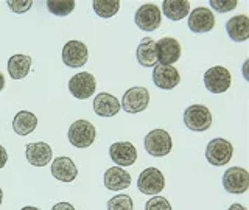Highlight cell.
<instances>
[{
	"label": "cell",
	"mask_w": 249,
	"mask_h": 210,
	"mask_svg": "<svg viewBox=\"0 0 249 210\" xmlns=\"http://www.w3.org/2000/svg\"><path fill=\"white\" fill-rule=\"evenodd\" d=\"M6 5L13 13L23 14V13H27L30 10L31 5H33V2H31V0H27V2H25V0H13V2H8Z\"/></svg>",
	"instance_id": "30"
},
{
	"label": "cell",
	"mask_w": 249,
	"mask_h": 210,
	"mask_svg": "<svg viewBox=\"0 0 249 210\" xmlns=\"http://www.w3.org/2000/svg\"><path fill=\"white\" fill-rule=\"evenodd\" d=\"M228 210H246V207L241 204H232Z\"/></svg>",
	"instance_id": "33"
},
{
	"label": "cell",
	"mask_w": 249,
	"mask_h": 210,
	"mask_svg": "<svg viewBox=\"0 0 249 210\" xmlns=\"http://www.w3.org/2000/svg\"><path fill=\"white\" fill-rule=\"evenodd\" d=\"M89 59V50L81 41H69L62 49V62L67 67H81Z\"/></svg>",
	"instance_id": "11"
},
{
	"label": "cell",
	"mask_w": 249,
	"mask_h": 210,
	"mask_svg": "<svg viewBox=\"0 0 249 210\" xmlns=\"http://www.w3.org/2000/svg\"><path fill=\"white\" fill-rule=\"evenodd\" d=\"M25 156H27V160L33 167H45L50 163L53 158V151L49 143L35 142V143H28L25 146Z\"/></svg>",
	"instance_id": "16"
},
{
	"label": "cell",
	"mask_w": 249,
	"mask_h": 210,
	"mask_svg": "<svg viewBox=\"0 0 249 210\" xmlns=\"http://www.w3.org/2000/svg\"><path fill=\"white\" fill-rule=\"evenodd\" d=\"M109 156L119 167H129L137 160V150L131 142H115L109 146Z\"/></svg>",
	"instance_id": "14"
},
{
	"label": "cell",
	"mask_w": 249,
	"mask_h": 210,
	"mask_svg": "<svg viewBox=\"0 0 249 210\" xmlns=\"http://www.w3.org/2000/svg\"><path fill=\"white\" fill-rule=\"evenodd\" d=\"M137 62L142 67L158 66V52H156V41L151 37H143L140 41L136 52Z\"/></svg>",
	"instance_id": "20"
},
{
	"label": "cell",
	"mask_w": 249,
	"mask_h": 210,
	"mask_svg": "<svg viewBox=\"0 0 249 210\" xmlns=\"http://www.w3.org/2000/svg\"><path fill=\"white\" fill-rule=\"evenodd\" d=\"M158 52V62L162 66H171L181 58V44L175 37H162L156 42Z\"/></svg>",
	"instance_id": "12"
},
{
	"label": "cell",
	"mask_w": 249,
	"mask_h": 210,
	"mask_svg": "<svg viewBox=\"0 0 249 210\" xmlns=\"http://www.w3.org/2000/svg\"><path fill=\"white\" fill-rule=\"evenodd\" d=\"M31 58L27 54H13L8 59V73L13 80H22L30 73Z\"/></svg>",
	"instance_id": "24"
},
{
	"label": "cell",
	"mask_w": 249,
	"mask_h": 210,
	"mask_svg": "<svg viewBox=\"0 0 249 210\" xmlns=\"http://www.w3.org/2000/svg\"><path fill=\"white\" fill-rule=\"evenodd\" d=\"M162 20V13L154 3H145L139 8L134 14L136 25L143 31H154L158 30Z\"/></svg>",
	"instance_id": "10"
},
{
	"label": "cell",
	"mask_w": 249,
	"mask_h": 210,
	"mask_svg": "<svg viewBox=\"0 0 249 210\" xmlns=\"http://www.w3.org/2000/svg\"><path fill=\"white\" fill-rule=\"evenodd\" d=\"M228 36L233 42H243L249 39V18L245 14H238L226 23Z\"/></svg>",
	"instance_id": "19"
},
{
	"label": "cell",
	"mask_w": 249,
	"mask_h": 210,
	"mask_svg": "<svg viewBox=\"0 0 249 210\" xmlns=\"http://www.w3.org/2000/svg\"><path fill=\"white\" fill-rule=\"evenodd\" d=\"M184 124L190 131H207L212 126V112L202 105H192L184 111Z\"/></svg>",
	"instance_id": "1"
},
{
	"label": "cell",
	"mask_w": 249,
	"mask_h": 210,
	"mask_svg": "<svg viewBox=\"0 0 249 210\" xmlns=\"http://www.w3.org/2000/svg\"><path fill=\"white\" fill-rule=\"evenodd\" d=\"M173 142L165 129H153L145 136V150L153 158H163L170 154Z\"/></svg>",
	"instance_id": "2"
},
{
	"label": "cell",
	"mask_w": 249,
	"mask_h": 210,
	"mask_svg": "<svg viewBox=\"0 0 249 210\" xmlns=\"http://www.w3.org/2000/svg\"><path fill=\"white\" fill-rule=\"evenodd\" d=\"M163 187H165V177H163L162 171L159 168H145L142 173H140L139 179H137V189L139 192H142L143 194H159Z\"/></svg>",
	"instance_id": "5"
},
{
	"label": "cell",
	"mask_w": 249,
	"mask_h": 210,
	"mask_svg": "<svg viewBox=\"0 0 249 210\" xmlns=\"http://www.w3.org/2000/svg\"><path fill=\"white\" fill-rule=\"evenodd\" d=\"M162 13L170 20H181L190 13L189 0H163Z\"/></svg>",
	"instance_id": "23"
},
{
	"label": "cell",
	"mask_w": 249,
	"mask_h": 210,
	"mask_svg": "<svg viewBox=\"0 0 249 210\" xmlns=\"http://www.w3.org/2000/svg\"><path fill=\"white\" fill-rule=\"evenodd\" d=\"M20 210H41V209H37V207H31V206H27V207H23Z\"/></svg>",
	"instance_id": "35"
},
{
	"label": "cell",
	"mask_w": 249,
	"mask_h": 210,
	"mask_svg": "<svg viewBox=\"0 0 249 210\" xmlns=\"http://www.w3.org/2000/svg\"><path fill=\"white\" fill-rule=\"evenodd\" d=\"M6 160H8V153L5 148L0 145V168H3L6 165Z\"/></svg>",
	"instance_id": "32"
},
{
	"label": "cell",
	"mask_w": 249,
	"mask_h": 210,
	"mask_svg": "<svg viewBox=\"0 0 249 210\" xmlns=\"http://www.w3.org/2000/svg\"><path fill=\"white\" fill-rule=\"evenodd\" d=\"M93 111L100 117H112L120 111V101L111 93H98L93 100Z\"/></svg>",
	"instance_id": "21"
},
{
	"label": "cell",
	"mask_w": 249,
	"mask_h": 210,
	"mask_svg": "<svg viewBox=\"0 0 249 210\" xmlns=\"http://www.w3.org/2000/svg\"><path fill=\"white\" fill-rule=\"evenodd\" d=\"M148 105H150V92H148V89L140 88V86H134V88L128 89L123 93L120 106L124 109V112L137 114L145 111Z\"/></svg>",
	"instance_id": "6"
},
{
	"label": "cell",
	"mask_w": 249,
	"mask_h": 210,
	"mask_svg": "<svg viewBox=\"0 0 249 210\" xmlns=\"http://www.w3.org/2000/svg\"><path fill=\"white\" fill-rule=\"evenodd\" d=\"M153 83L158 86L159 89H175L176 86L181 83V75L173 66H154L153 70Z\"/></svg>",
	"instance_id": "15"
},
{
	"label": "cell",
	"mask_w": 249,
	"mask_h": 210,
	"mask_svg": "<svg viewBox=\"0 0 249 210\" xmlns=\"http://www.w3.org/2000/svg\"><path fill=\"white\" fill-rule=\"evenodd\" d=\"M52 210H75V207L70 202H58L52 207Z\"/></svg>",
	"instance_id": "31"
},
{
	"label": "cell",
	"mask_w": 249,
	"mask_h": 210,
	"mask_svg": "<svg viewBox=\"0 0 249 210\" xmlns=\"http://www.w3.org/2000/svg\"><path fill=\"white\" fill-rule=\"evenodd\" d=\"M3 89H5V76L2 72H0V92H2Z\"/></svg>",
	"instance_id": "34"
},
{
	"label": "cell",
	"mask_w": 249,
	"mask_h": 210,
	"mask_svg": "<svg viewBox=\"0 0 249 210\" xmlns=\"http://www.w3.org/2000/svg\"><path fill=\"white\" fill-rule=\"evenodd\" d=\"M223 187L228 193L241 194L249 189V173L241 167H232L223 175Z\"/></svg>",
	"instance_id": "9"
},
{
	"label": "cell",
	"mask_w": 249,
	"mask_h": 210,
	"mask_svg": "<svg viewBox=\"0 0 249 210\" xmlns=\"http://www.w3.org/2000/svg\"><path fill=\"white\" fill-rule=\"evenodd\" d=\"M2 201H3V192L0 189V204H2Z\"/></svg>",
	"instance_id": "36"
},
{
	"label": "cell",
	"mask_w": 249,
	"mask_h": 210,
	"mask_svg": "<svg viewBox=\"0 0 249 210\" xmlns=\"http://www.w3.org/2000/svg\"><path fill=\"white\" fill-rule=\"evenodd\" d=\"M93 11L97 13V16L103 19H109L115 16L120 10V2L119 0H95L92 3Z\"/></svg>",
	"instance_id": "25"
},
{
	"label": "cell",
	"mask_w": 249,
	"mask_h": 210,
	"mask_svg": "<svg viewBox=\"0 0 249 210\" xmlns=\"http://www.w3.org/2000/svg\"><path fill=\"white\" fill-rule=\"evenodd\" d=\"M134 204L129 194H117L107 201V210H132Z\"/></svg>",
	"instance_id": "27"
},
{
	"label": "cell",
	"mask_w": 249,
	"mask_h": 210,
	"mask_svg": "<svg viewBox=\"0 0 249 210\" xmlns=\"http://www.w3.org/2000/svg\"><path fill=\"white\" fill-rule=\"evenodd\" d=\"M97 89V80L95 76L89 72H80L73 75L69 81V90L70 93L78 100H88L93 95Z\"/></svg>",
	"instance_id": "7"
},
{
	"label": "cell",
	"mask_w": 249,
	"mask_h": 210,
	"mask_svg": "<svg viewBox=\"0 0 249 210\" xmlns=\"http://www.w3.org/2000/svg\"><path fill=\"white\" fill-rule=\"evenodd\" d=\"M231 73L229 70L223 66L210 67L204 73V86L209 92L212 93H223L231 88Z\"/></svg>",
	"instance_id": "8"
},
{
	"label": "cell",
	"mask_w": 249,
	"mask_h": 210,
	"mask_svg": "<svg viewBox=\"0 0 249 210\" xmlns=\"http://www.w3.org/2000/svg\"><path fill=\"white\" fill-rule=\"evenodd\" d=\"M52 175L61 182H72L78 176V168L70 158H58L52 162Z\"/></svg>",
	"instance_id": "18"
},
{
	"label": "cell",
	"mask_w": 249,
	"mask_h": 210,
	"mask_svg": "<svg viewBox=\"0 0 249 210\" xmlns=\"http://www.w3.org/2000/svg\"><path fill=\"white\" fill-rule=\"evenodd\" d=\"M237 0H210V6L218 13H228L237 8Z\"/></svg>",
	"instance_id": "29"
},
{
	"label": "cell",
	"mask_w": 249,
	"mask_h": 210,
	"mask_svg": "<svg viewBox=\"0 0 249 210\" xmlns=\"http://www.w3.org/2000/svg\"><path fill=\"white\" fill-rule=\"evenodd\" d=\"M69 142L75 148H88L97 137L95 126L88 120H76L69 128Z\"/></svg>",
	"instance_id": "3"
},
{
	"label": "cell",
	"mask_w": 249,
	"mask_h": 210,
	"mask_svg": "<svg viewBox=\"0 0 249 210\" xmlns=\"http://www.w3.org/2000/svg\"><path fill=\"white\" fill-rule=\"evenodd\" d=\"M131 185V175L122 167H111L105 173V187L107 190L119 192Z\"/></svg>",
	"instance_id": "17"
},
{
	"label": "cell",
	"mask_w": 249,
	"mask_h": 210,
	"mask_svg": "<svg viewBox=\"0 0 249 210\" xmlns=\"http://www.w3.org/2000/svg\"><path fill=\"white\" fill-rule=\"evenodd\" d=\"M145 210H171V204L167 198L156 194L154 198H150L145 206Z\"/></svg>",
	"instance_id": "28"
},
{
	"label": "cell",
	"mask_w": 249,
	"mask_h": 210,
	"mask_svg": "<svg viewBox=\"0 0 249 210\" xmlns=\"http://www.w3.org/2000/svg\"><path fill=\"white\" fill-rule=\"evenodd\" d=\"M47 8H49V11L54 16H69L75 10V2L73 0H67V2H47Z\"/></svg>",
	"instance_id": "26"
},
{
	"label": "cell",
	"mask_w": 249,
	"mask_h": 210,
	"mask_svg": "<svg viewBox=\"0 0 249 210\" xmlns=\"http://www.w3.org/2000/svg\"><path fill=\"white\" fill-rule=\"evenodd\" d=\"M37 126V117L30 111H19L13 119V129L18 136H30Z\"/></svg>",
	"instance_id": "22"
},
{
	"label": "cell",
	"mask_w": 249,
	"mask_h": 210,
	"mask_svg": "<svg viewBox=\"0 0 249 210\" xmlns=\"http://www.w3.org/2000/svg\"><path fill=\"white\" fill-rule=\"evenodd\" d=\"M189 28L193 33H207L215 27V16L213 13L204 6L195 8L189 14Z\"/></svg>",
	"instance_id": "13"
},
{
	"label": "cell",
	"mask_w": 249,
	"mask_h": 210,
	"mask_svg": "<svg viewBox=\"0 0 249 210\" xmlns=\"http://www.w3.org/2000/svg\"><path fill=\"white\" fill-rule=\"evenodd\" d=\"M233 154L232 143L226 139H212L206 148V159L215 167H223L229 163Z\"/></svg>",
	"instance_id": "4"
}]
</instances>
